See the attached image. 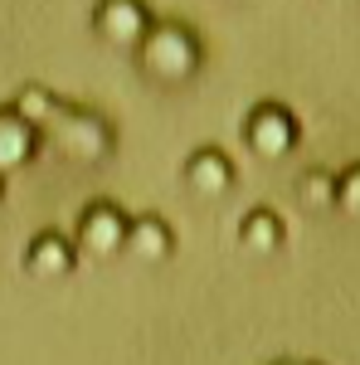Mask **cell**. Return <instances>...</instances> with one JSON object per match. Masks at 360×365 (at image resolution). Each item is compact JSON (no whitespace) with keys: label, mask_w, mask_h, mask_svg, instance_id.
<instances>
[{"label":"cell","mask_w":360,"mask_h":365,"mask_svg":"<svg viewBox=\"0 0 360 365\" xmlns=\"http://www.w3.org/2000/svg\"><path fill=\"white\" fill-rule=\"evenodd\" d=\"M239 239H244L253 253H273L277 244H282V220H277L273 210H249L244 225H239Z\"/></svg>","instance_id":"30bf717a"},{"label":"cell","mask_w":360,"mask_h":365,"mask_svg":"<svg viewBox=\"0 0 360 365\" xmlns=\"http://www.w3.org/2000/svg\"><path fill=\"white\" fill-rule=\"evenodd\" d=\"M73 244L63 239V234H54V229H44V234H34V244L25 249V268L34 273V278H63L68 268H73Z\"/></svg>","instance_id":"52a82bcc"},{"label":"cell","mask_w":360,"mask_h":365,"mask_svg":"<svg viewBox=\"0 0 360 365\" xmlns=\"http://www.w3.org/2000/svg\"><path fill=\"white\" fill-rule=\"evenodd\" d=\"M39 137H44V132L29 127L15 108H0V175L25 166L29 156H34V146H39Z\"/></svg>","instance_id":"8992f818"},{"label":"cell","mask_w":360,"mask_h":365,"mask_svg":"<svg viewBox=\"0 0 360 365\" xmlns=\"http://www.w3.org/2000/svg\"><path fill=\"white\" fill-rule=\"evenodd\" d=\"M93 25H98V34L112 39V44H141L146 29H151V10H146L141 0H98Z\"/></svg>","instance_id":"5b68a950"},{"label":"cell","mask_w":360,"mask_h":365,"mask_svg":"<svg viewBox=\"0 0 360 365\" xmlns=\"http://www.w3.org/2000/svg\"><path fill=\"white\" fill-rule=\"evenodd\" d=\"M127 215L117 210V205H88L83 220H78V244L73 249L93 253V258H112V253H122L127 244Z\"/></svg>","instance_id":"3957f363"},{"label":"cell","mask_w":360,"mask_h":365,"mask_svg":"<svg viewBox=\"0 0 360 365\" xmlns=\"http://www.w3.org/2000/svg\"><path fill=\"white\" fill-rule=\"evenodd\" d=\"M336 205H341L346 215H360V161L336 175Z\"/></svg>","instance_id":"4fadbf2b"},{"label":"cell","mask_w":360,"mask_h":365,"mask_svg":"<svg viewBox=\"0 0 360 365\" xmlns=\"http://www.w3.org/2000/svg\"><path fill=\"white\" fill-rule=\"evenodd\" d=\"M141 63L161 78H185L200 63V44L180 25H151L146 39H141Z\"/></svg>","instance_id":"6da1fadb"},{"label":"cell","mask_w":360,"mask_h":365,"mask_svg":"<svg viewBox=\"0 0 360 365\" xmlns=\"http://www.w3.org/2000/svg\"><path fill=\"white\" fill-rule=\"evenodd\" d=\"M170 225L166 220H156V215H137L132 225H127V244L122 249L127 253H137L141 263H156V258H166L170 253Z\"/></svg>","instance_id":"9c48e42d"},{"label":"cell","mask_w":360,"mask_h":365,"mask_svg":"<svg viewBox=\"0 0 360 365\" xmlns=\"http://www.w3.org/2000/svg\"><path fill=\"white\" fill-rule=\"evenodd\" d=\"M185 180H190V190H200V195H224V190L234 185V161L224 156L220 146H205V151L190 156Z\"/></svg>","instance_id":"ba28073f"},{"label":"cell","mask_w":360,"mask_h":365,"mask_svg":"<svg viewBox=\"0 0 360 365\" xmlns=\"http://www.w3.org/2000/svg\"><path fill=\"white\" fill-rule=\"evenodd\" d=\"M249 146L258 156H287L297 141H302V127H297V117L287 113L282 103H258L249 113Z\"/></svg>","instance_id":"7a4b0ae2"},{"label":"cell","mask_w":360,"mask_h":365,"mask_svg":"<svg viewBox=\"0 0 360 365\" xmlns=\"http://www.w3.org/2000/svg\"><path fill=\"white\" fill-rule=\"evenodd\" d=\"M49 127H54L58 146H63L68 156H83V161H98V156L108 151V141H112L108 122L98 113H73V108H63Z\"/></svg>","instance_id":"277c9868"},{"label":"cell","mask_w":360,"mask_h":365,"mask_svg":"<svg viewBox=\"0 0 360 365\" xmlns=\"http://www.w3.org/2000/svg\"><path fill=\"white\" fill-rule=\"evenodd\" d=\"M297 195H302L307 210H331L336 205V175L331 170H307L297 180Z\"/></svg>","instance_id":"7c38bea8"},{"label":"cell","mask_w":360,"mask_h":365,"mask_svg":"<svg viewBox=\"0 0 360 365\" xmlns=\"http://www.w3.org/2000/svg\"><path fill=\"white\" fill-rule=\"evenodd\" d=\"M15 113L25 117L29 127H39V132H44V127H49V122L63 113V103H58L54 93H44V88H25V93L15 98Z\"/></svg>","instance_id":"8fae6325"},{"label":"cell","mask_w":360,"mask_h":365,"mask_svg":"<svg viewBox=\"0 0 360 365\" xmlns=\"http://www.w3.org/2000/svg\"><path fill=\"white\" fill-rule=\"evenodd\" d=\"M277 365H282V361H277Z\"/></svg>","instance_id":"5bb4252c"}]
</instances>
